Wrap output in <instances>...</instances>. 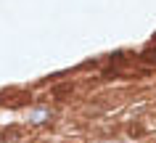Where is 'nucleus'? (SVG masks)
Wrapping results in <instances>:
<instances>
[{
	"label": "nucleus",
	"instance_id": "nucleus-1",
	"mask_svg": "<svg viewBox=\"0 0 156 143\" xmlns=\"http://www.w3.org/2000/svg\"><path fill=\"white\" fill-rule=\"evenodd\" d=\"M140 59L146 61V64H156V48H148V51H143V56Z\"/></svg>",
	"mask_w": 156,
	"mask_h": 143
},
{
	"label": "nucleus",
	"instance_id": "nucleus-2",
	"mask_svg": "<svg viewBox=\"0 0 156 143\" xmlns=\"http://www.w3.org/2000/svg\"><path fill=\"white\" fill-rule=\"evenodd\" d=\"M69 93H72V85H61V88H56V98H64Z\"/></svg>",
	"mask_w": 156,
	"mask_h": 143
}]
</instances>
